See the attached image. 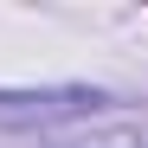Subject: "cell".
Instances as JSON below:
<instances>
[{"mask_svg":"<svg viewBox=\"0 0 148 148\" xmlns=\"http://www.w3.org/2000/svg\"><path fill=\"white\" fill-rule=\"evenodd\" d=\"M116 103L97 84H39V90H0V129L26 135H58L64 122H90Z\"/></svg>","mask_w":148,"mask_h":148,"instance_id":"1","label":"cell"},{"mask_svg":"<svg viewBox=\"0 0 148 148\" xmlns=\"http://www.w3.org/2000/svg\"><path fill=\"white\" fill-rule=\"evenodd\" d=\"M45 148H148V129L110 122V129H77V135H45Z\"/></svg>","mask_w":148,"mask_h":148,"instance_id":"2","label":"cell"}]
</instances>
